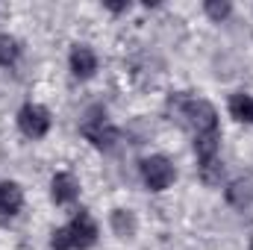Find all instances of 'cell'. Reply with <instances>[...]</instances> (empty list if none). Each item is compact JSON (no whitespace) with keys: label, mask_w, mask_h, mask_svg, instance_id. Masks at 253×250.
Listing matches in <instances>:
<instances>
[{"label":"cell","mask_w":253,"mask_h":250,"mask_svg":"<svg viewBox=\"0 0 253 250\" xmlns=\"http://www.w3.org/2000/svg\"><path fill=\"white\" fill-rule=\"evenodd\" d=\"M21 203H24L21 186H15V183H0V224H6L12 215H18Z\"/></svg>","instance_id":"8"},{"label":"cell","mask_w":253,"mask_h":250,"mask_svg":"<svg viewBox=\"0 0 253 250\" xmlns=\"http://www.w3.org/2000/svg\"><path fill=\"white\" fill-rule=\"evenodd\" d=\"M171 112L177 115V121L183 126H189L194 135H203V132H215L218 129V115H215V106L200 100V97H171Z\"/></svg>","instance_id":"1"},{"label":"cell","mask_w":253,"mask_h":250,"mask_svg":"<svg viewBox=\"0 0 253 250\" xmlns=\"http://www.w3.org/2000/svg\"><path fill=\"white\" fill-rule=\"evenodd\" d=\"M174 165L165 159V156H150V159H144L141 162V180H144V186L150 188V191H162V188H168L174 183Z\"/></svg>","instance_id":"4"},{"label":"cell","mask_w":253,"mask_h":250,"mask_svg":"<svg viewBox=\"0 0 253 250\" xmlns=\"http://www.w3.org/2000/svg\"><path fill=\"white\" fill-rule=\"evenodd\" d=\"M230 112L236 121H253V97L251 94H233L230 97Z\"/></svg>","instance_id":"12"},{"label":"cell","mask_w":253,"mask_h":250,"mask_svg":"<svg viewBox=\"0 0 253 250\" xmlns=\"http://www.w3.org/2000/svg\"><path fill=\"white\" fill-rule=\"evenodd\" d=\"M221 177H224V165H221V159L200 162V180H203L206 186H221Z\"/></svg>","instance_id":"13"},{"label":"cell","mask_w":253,"mask_h":250,"mask_svg":"<svg viewBox=\"0 0 253 250\" xmlns=\"http://www.w3.org/2000/svg\"><path fill=\"white\" fill-rule=\"evenodd\" d=\"M21 56V44L12 36H0V65H15Z\"/></svg>","instance_id":"14"},{"label":"cell","mask_w":253,"mask_h":250,"mask_svg":"<svg viewBox=\"0 0 253 250\" xmlns=\"http://www.w3.org/2000/svg\"><path fill=\"white\" fill-rule=\"evenodd\" d=\"M71 71H74V77L88 80V77L97 71V56H94V50L85 47V44H77V47L71 50Z\"/></svg>","instance_id":"6"},{"label":"cell","mask_w":253,"mask_h":250,"mask_svg":"<svg viewBox=\"0 0 253 250\" xmlns=\"http://www.w3.org/2000/svg\"><path fill=\"white\" fill-rule=\"evenodd\" d=\"M227 200L236 206V209H251L253 206V177L245 174V177H236L230 188H227Z\"/></svg>","instance_id":"7"},{"label":"cell","mask_w":253,"mask_h":250,"mask_svg":"<svg viewBox=\"0 0 253 250\" xmlns=\"http://www.w3.org/2000/svg\"><path fill=\"white\" fill-rule=\"evenodd\" d=\"M218 144H221V135H218V129H215V132L194 135V153H197V162L218 159Z\"/></svg>","instance_id":"11"},{"label":"cell","mask_w":253,"mask_h":250,"mask_svg":"<svg viewBox=\"0 0 253 250\" xmlns=\"http://www.w3.org/2000/svg\"><path fill=\"white\" fill-rule=\"evenodd\" d=\"M203 9H206V15H209L212 21H218V24L233 12V6H230L227 0H206V6H203Z\"/></svg>","instance_id":"15"},{"label":"cell","mask_w":253,"mask_h":250,"mask_svg":"<svg viewBox=\"0 0 253 250\" xmlns=\"http://www.w3.org/2000/svg\"><path fill=\"white\" fill-rule=\"evenodd\" d=\"M109 224H112V233H115L118 239H132V236L138 233V221H135V215H132L129 209H115Z\"/></svg>","instance_id":"10"},{"label":"cell","mask_w":253,"mask_h":250,"mask_svg":"<svg viewBox=\"0 0 253 250\" xmlns=\"http://www.w3.org/2000/svg\"><path fill=\"white\" fill-rule=\"evenodd\" d=\"M109 9H115V12H124V9H129V3H109Z\"/></svg>","instance_id":"16"},{"label":"cell","mask_w":253,"mask_h":250,"mask_svg":"<svg viewBox=\"0 0 253 250\" xmlns=\"http://www.w3.org/2000/svg\"><path fill=\"white\" fill-rule=\"evenodd\" d=\"M18 126H21L24 135L42 138V135H47V129H50V115H47V109H42V106H36V103H27V106L18 112Z\"/></svg>","instance_id":"5"},{"label":"cell","mask_w":253,"mask_h":250,"mask_svg":"<svg viewBox=\"0 0 253 250\" xmlns=\"http://www.w3.org/2000/svg\"><path fill=\"white\" fill-rule=\"evenodd\" d=\"M83 135L97 147V150H112L118 144V129L106 121V115L97 109L83 121Z\"/></svg>","instance_id":"3"},{"label":"cell","mask_w":253,"mask_h":250,"mask_svg":"<svg viewBox=\"0 0 253 250\" xmlns=\"http://www.w3.org/2000/svg\"><path fill=\"white\" fill-rule=\"evenodd\" d=\"M50 194H53V203L68 206V203H74L80 197V186H77V180L71 174H56L53 183H50Z\"/></svg>","instance_id":"9"},{"label":"cell","mask_w":253,"mask_h":250,"mask_svg":"<svg viewBox=\"0 0 253 250\" xmlns=\"http://www.w3.org/2000/svg\"><path fill=\"white\" fill-rule=\"evenodd\" d=\"M97 242V224L88 212H77L74 221L53 233V250H88Z\"/></svg>","instance_id":"2"},{"label":"cell","mask_w":253,"mask_h":250,"mask_svg":"<svg viewBox=\"0 0 253 250\" xmlns=\"http://www.w3.org/2000/svg\"><path fill=\"white\" fill-rule=\"evenodd\" d=\"M251 250H253V245H251Z\"/></svg>","instance_id":"17"}]
</instances>
